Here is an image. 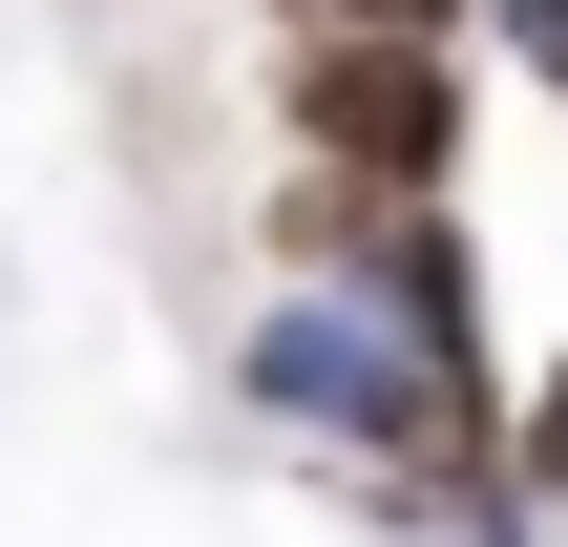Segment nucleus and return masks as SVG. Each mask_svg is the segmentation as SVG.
Listing matches in <instances>:
<instances>
[{
    "instance_id": "f257e3e1",
    "label": "nucleus",
    "mask_w": 568,
    "mask_h": 547,
    "mask_svg": "<svg viewBox=\"0 0 568 547\" xmlns=\"http://www.w3.org/2000/svg\"><path fill=\"white\" fill-rule=\"evenodd\" d=\"M253 105H274V169H337V190H464V148H485V42L274 21Z\"/></svg>"
},
{
    "instance_id": "f03ea898",
    "label": "nucleus",
    "mask_w": 568,
    "mask_h": 547,
    "mask_svg": "<svg viewBox=\"0 0 568 547\" xmlns=\"http://www.w3.org/2000/svg\"><path fill=\"white\" fill-rule=\"evenodd\" d=\"M358 295L422 337V358H464V379H506V337H485V232H464V190H400L379 211V253H358Z\"/></svg>"
},
{
    "instance_id": "7ed1b4c3",
    "label": "nucleus",
    "mask_w": 568,
    "mask_h": 547,
    "mask_svg": "<svg viewBox=\"0 0 568 547\" xmlns=\"http://www.w3.org/2000/svg\"><path fill=\"white\" fill-rule=\"evenodd\" d=\"M506 485H527V527H568V337L548 379H506Z\"/></svg>"
},
{
    "instance_id": "20e7f679",
    "label": "nucleus",
    "mask_w": 568,
    "mask_h": 547,
    "mask_svg": "<svg viewBox=\"0 0 568 547\" xmlns=\"http://www.w3.org/2000/svg\"><path fill=\"white\" fill-rule=\"evenodd\" d=\"M485 63H506L527 105H568V0H485Z\"/></svg>"
},
{
    "instance_id": "39448f33",
    "label": "nucleus",
    "mask_w": 568,
    "mask_h": 547,
    "mask_svg": "<svg viewBox=\"0 0 568 547\" xmlns=\"http://www.w3.org/2000/svg\"><path fill=\"white\" fill-rule=\"evenodd\" d=\"M274 21H400V42H485V0H274Z\"/></svg>"
}]
</instances>
